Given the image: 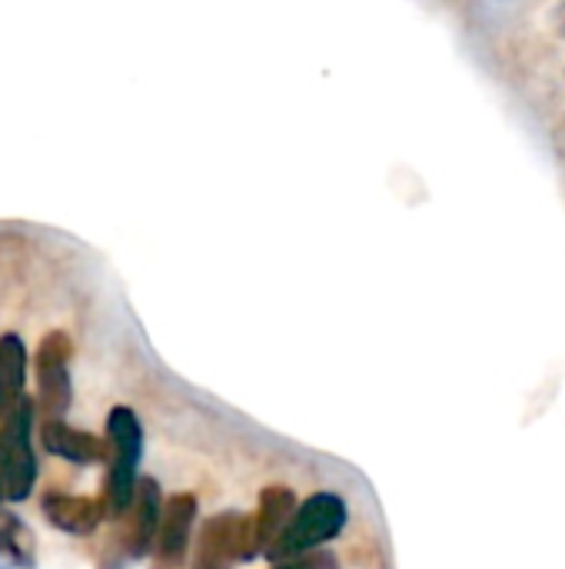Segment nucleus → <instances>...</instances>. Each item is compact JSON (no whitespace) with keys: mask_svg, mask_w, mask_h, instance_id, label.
Here are the masks:
<instances>
[{"mask_svg":"<svg viewBox=\"0 0 565 569\" xmlns=\"http://www.w3.org/2000/svg\"><path fill=\"white\" fill-rule=\"evenodd\" d=\"M7 493H3V473H0V500H3Z\"/></svg>","mask_w":565,"mask_h":569,"instance_id":"obj_13","label":"nucleus"},{"mask_svg":"<svg viewBox=\"0 0 565 569\" xmlns=\"http://www.w3.org/2000/svg\"><path fill=\"white\" fill-rule=\"evenodd\" d=\"M23 377H27L23 340L17 333H3L0 337V423L27 400L23 397Z\"/></svg>","mask_w":565,"mask_h":569,"instance_id":"obj_9","label":"nucleus"},{"mask_svg":"<svg viewBox=\"0 0 565 569\" xmlns=\"http://www.w3.org/2000/svg\"><path fill=\"white\" fill-rule=\"evenodd\" d=\"M43 513L47 520L63 530V533H73V537H90L103 517H107V507H103V497L93 500V497H67V493H50L43 497Z\"/></svg>","mask_w":565,"mask_h":569,"instance_id":"obj_7","label":"nucleus"},{"mask_svg":"<svg viewBox=\"0 0 565 569\" xmlns=\"http://www.w3.org/2000/svg\"><path fill=\"white\" fill-rule=\"evenodd\" d=\"M196 520V500L190 493H176L163 503L160 513V533H157V553L160 560H180L190 543V530Z\"/></svg>","mask_w":565,"mask_h":569,"instance_id":"obj_8","label":"nucleus"},{"mask_svg":"<svg viewBox=\"0 0 565 569\" xmlns=\"http://www.w3.org/2000/svg\"><path fill=\"white\" fill-rule=\"evenodd\" d=\"M40 443L50 457L90 467V463H107L110 460V447L103 437L67 427L63 420H43L40 423Z\"/></svg>","mask_w":565,"mask_h":569,"instance_id":"obj_5","label":"nucleus"},{"mask_svg":"<svg viewBox=\"0 0 565 569\" xmlns=\"http://www.w3.org/2000/svg\"><path fill=\"white\" fill-rule=\"evenodd\" d=\"M276 569H336V560L333 557H300V560L280 563Z\"/></svg>","mask_w":565,"mask_h":569,"instance_id":"obj_12","label":"nucleus"},{"mask_svg":"<svg viewBox=\"0 0 565 569\" xmlns=\"http://www.w3.org/2000/svg\"><path fill=\"white\" fill-rule=\"evenodd\" d=\"M0 557L23 563V567L33 560V540H30L27 527L7 513H0Z\"/></svg>","mask_w":565,"mask_h":569,"instance_id":"obj_11","label":"nucleus"},{"mask_svg":"<svg viewBox=\"0 0 565 569\" xmlns=\"http://www.w3.org/2000/svg\"><path fill=\"white\" fill-rule=\"evenodd\" d=\"M33 433V403L23 400L3 423H0V473L7 500H27L37 483V457L30 447Z\"/></svg>","mask_w":565,"mask_h":569,"instance_id":"obj_3","label":"nucleus"},{"mask_svg":"<svg viewBox=\"0 0 565 569\" xmlns=\"http://www.w3.org/2000/svg\"><path fill=\"white\" fill-rule=\"evenodd\" d=\"M73 357V343L63 330H50L40 340L37 350V393H40V413L43 420H60L73 400L67 363Z\"/></svg>","mask_w":565,"mask_h":569,"instance_id":"obj_4","label":"nucleus"},{"mask_svg":"<svg viewBox=\"0 0 565 569\" xmlns=\"http://www.w3.org/2000/svg\"><path fill=\"white\" fill-rule=\"evenodd\" d=\"M296 493L286 490V487H270L263 497H260V513H256V537H260V547L270 550L280 533L290 527V520L296 517Z\"/></svg>","mask_w":565,"mask_h":569,"instance_id":"obj_10","label":"nucleus"},{"mask_svg":"<svg viewBox=\"0 0 565 569\" xmlns=\"http://www.w3.org/2000/svg\"><path fill=\"white\" fill-rule=\"evenodd\" d=\"M160 513H163V500H160V487L153 480H140L137 487V497H133V507L127 513V550L133 557H143L153 543H157V533H160Z\"/></svg>","mask_w":565,"mask_h":569,"instance_id":"obj_6","label":"nucleus"},{"mask_svg":"<svg viewBox=\"0 0 565 569\" xmlns=\"http://www.w3.org/2000/svg\"><path fill=\"white\" fill-rule=\"evenodd\" d=\"M107 447H110V470H107V483H103V507L107 517L123 520L133 507L137 497V463H140V450H143V430L140 420L130 407H113L107 417Z\"/></svg>","mask_w":565,"mask_h":569,"instance_id":"obj_1","label":"nucleus"},{"mask_svg":"<svg viewBox=\"0 0 565 569\" xmlns=\"http://www.w3.org/2000/svg\"><path fill=\"white\" fill-rule=\"evenodd\" d=\"M346 527V503L336 493H316L310 497L300 513L290 520V527L280 533V540L266 550L270 560H300L306 553H313L316 547L330 543L333 537H340V530Z\"/></svg>","mask_w":565,"mask_h":569,"instance_id":"obj_2","label":"nucleus"}]
</instances>
